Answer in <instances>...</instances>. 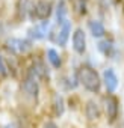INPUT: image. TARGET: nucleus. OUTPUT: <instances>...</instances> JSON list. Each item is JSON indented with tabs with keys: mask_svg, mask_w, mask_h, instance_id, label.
I'll return each instance as SVG.
<instances>
[{
	"mask_svg": "<svg viewBox=\"0 0 124 128\" xmlns=\"http://www.w3.org/2000/svg\"><path fill=\"white\" fill-rule=\"evenodd\" d=\"M23 92H24V95L26 96H29V98H36L38 96V83H36V80H35V77L33 76H27L26 77V80L23 82Z\"/></svg>",
	"mask_w": 124,
	"mask_h": 128,
	"instance_id": "nucleus-3",
	"label": "nucleus"
},
{
	"mask_svg": "<svg viewBox=\"0 0 124 128\" xmlns=\"http://www.w3.org/2000/svg\"><path fill=\"white\" fill-rule=\"evenodd\" d=\"M5 128H17V126H15V125H14V124H9V125H6V126H5Z\"/></svg>",
	"mask_w": 124,
	"mask_h": 128,
	"instance_id": "nucleus-19",
	"label": "nucleus"
},
{
	"mask_svg": "<svg viewBox=\"0 0 124 128\" xmlns=\"http://www.w3.org/2000/svg\"><path fill=\"white\" fill-rule=\"evenodd\" d=\"M65 15H67V6H65L64 0H60V2L57 3V21L62 23L65 20Z\"/></svg>",
	"mask_w": 124,
	"mask_h": 128,
	"instance_id": "nucleus-13",
	"label": "nucleus"
},
{
	"mask_svg": "<svg viewBox=\"0 0 124 128\" xmlns=\"http://www.w3.org/2000/svg\"><path fill=\"white\" fill-rule=\"evenodd\" d=\"M70 30H71V24L70 21L64 20L60 23V29H59V33H57V38H56V42L59 45H65L67 41H68V36H70Z\"/></svg>",
	"mask_w": 124,
	"mask_h": 128,
	"instance_id": "nucleus-8",
	"label": "nucleus"
},
{
	"mask_svg": "<svg viewBox=\"0 0 124 128\" xmlns=\"http://www.w3.org/2000/svg\"><path fill=\"white\" fill-rule=\"evenodd\" d=\"M54 113L57 116L64 113V100H62V96H59V95L54 96Z\"/></svg>",
	"mask_w": 124,
	"mask_h": 128,
	"instance_id": "nucleus-14",
	"label": "nucleus"
},
{
	"mask_svg": "<svg viewBox=\"0 0 124 128\" xmlns=\"http://www.w3.org/2000/svg\"><path fill=\"white\" fill-rule=\"evenodd\" d=\"M47 59L50 60V63H51L54 68H59V66H60V57H59V54L56 53V50L50 48V50L47 51Z\"/></svg>",
	"mask_w": 124,
	"mask_h": 128,
	"instance_id": "nucleus-11",
	"label": "nucleus"
},
{
	"mask_svg": "<svg viewBox=\"0 0 124 128\" xmlns=\"http://www.w3.org/2000/svg\"><path fill=\"white\" fill-rule=\"evenodd\" d=\"M74 5L79 14H85L86 12V0H74Z\"/></svg>",
	"mask_w": 124,
	"mask_h": 128,
	"instance_id": "nucleus-15",
	"label": "nucleus"
},
{
	"mask_svg": "<svg viewBox=\"0 0 124 128\" xmlns=\"http://www.w3.org/2000/svg\"><path fill=\"white\" fill-rule=\"evenodd\" d=\"M45 26H47V23H44L42 26H36L35 29H32V30H30V36H32V38H35V39H41V38H44Z\"/></svg>",
	"mask_w": 124,
	"mask_h": 128,
	"instance_id": "nucleus-12",
	"label": "nucleus"
},
{
	"mask_svg": "<svg viewBox=\"0 0 124 128\" xmlns=\"http://www.w3.org/2000/svg\"><path fill=\"white\" fill-rule=\"evenodd\" d=\"M89 30H91L92 36H95V38H100V36L104 35V26L100 21H95V20L89 23Z\"/></svg>",
	"mask_w": 124,
	"mask_h": 128,
	"instance_id": "nucleus-10",
	"label": "nucleus"
},
{
	"mask_svg": "<svg viewBox=\"0 0 124 128\" xmlns=\"http://www.w3.org/2000/svg\"><path fill=\"white\" fill-rule=\"evenodd\" d=\"M104 102H106V114H107L109 120L113 122L118 116V100L113 95H109V96H106Z\"/></svg>",
	"mask_w": 124,
	"mask_h": 128,
	"instance_id": "nucleus-5",
	"label": "nucleus"
},
{
	"mask_svg": "<svg viewBox=\"0 0 124 128\" xmlns=\"http://www.w3.org/2000/svg\"><path fill=\"white\" fill-rule=\"evenodd\" d=\"M42 128H59L54 122H47V124H44V126Z\"/></svg>",
	"mask_w": 124,
	"mask_h": 128,
	"instance_id": "nucleus-18",
	"label": "nucleus"
},
{
	"mask_svg": "<svg viewBox=\"0 0 124 128\" xmlns=\"http://www.w3.org/2000/svg\"><path fill=\"white\" fill-rule=\"evenodd\" d=\"M33 14L36 18L39 20H47L51 14V3L47 2V0H41V2H38L33 8Z\"/></svg>",
	"mask_w": 124,
	"mask_h": 128,
	"instance_id": "nucleus-4",
	"label": "nucleus"
},
{
	"mask_svg": "<svg viewBox=\"0 0 124 128\" xmlns=\"http://www.w3.org/2000/svg\"><path fill=\"white\" fill-rule=\"evenodd\" d=\"M6 47L12 51V53H17V54H26L29 50H30V44L27 41H23V39H9L6 42Z\"/></svg>",
	"mask_w": 124,
	"mask_h": 128,
	"instance_id": "nucleus-2",
	"label": "nucleus"
},
{
	"mask_svg": "<svg viewBox=\"0 0 124 128\" xmlns=\"http://www.w3.org/2000/svg\"><path fill=\"white\" fill-rule=\"evenodd\" d=\"M85 113H86V118L89 120H95L100 118V107L95 101H88L86 104V108H85Z\"/></svg>",
	"mask_w": 124,
	"mask_h": 128,
	"instance_id": "nucleus-9",
	"label": "nucleus"
},
{
	"mask_svg": "<svg viewBox=\"0 0 124 128\" xmlns=\"http://www.w3.org/2000/svg\"><path fill=\"white\" fill-rule=\"evenodd\" d=\"M103 77H104V84H106L107 92H110V94L115 92V89L118 88V77L113 72V70H106Z\"/></svg>",
	"mask_w": 124,
	"mask_h": 128,
	"instance_id": "nucleus-7",
	"label": "nucleus"
},
{
	"mask_svg": "<svg viewBox=\"0 0 124 128\" xmlns=\"http://www.w3.org/2000/svg\"><path fill=\"white\" fill-rule=\"evenodd\" d=\"M79 82L83 84V88L86 89V90H89V92H98L100 90V84H101V82H100V77H98V74L92 70V68H89V66H82L80 70H79Z\"/></svg>",
	"mask_w": 124,
	"mask_h": 128,
	"instance_id": "nucleus-1",
	"label": "nucleus"
},
{
	"mask_svg": "<svg viewBox=\"0 0 124 128\" xmlns=\"http://www.w3.org/2000/svg\"><path fill=\"white\" fill-rule=\"evenodd\" d=\"M8 74H9L8 65H6L5 59H3L2 56H0V76H2V77H8Z\"/></svg>",
	"mask_w": 124,
	"mask_h": 128,
	"instance_id": "nucleus-16",
	"label": "nucleus"
},
{
	"mask_svg": "<svg viewBox=\"0 0 124 128\" xmlns=\"http://www.w3.org/2000/svg\"><path fill=\"white\" fill-rule=\"evenodd\" d=\"M110 48H112V45H110V42H107V41L98 44V50H100L101 53H104V54H107V53L110 51Z\"/></svg>",
	"mask_w": 124,
	"mask_h": 128,
	"instance_id": "nucleus-17",
	"label": "nucleus"
},
{
	"mask_svg": "<svg viewBox=\"0 0 124 128\" xmlns=\"http://www.w3.org/2000/svg\"><path fill=\"white\" fill-rule=\"evenodd\" d=\"M73 48L79 54H82L86 48V38H85L83 30H80V29H77L73 35Z\"/></svg>",
	"mask_w": 124,
	"mask_h": 128,
	"instance_id": "nucleus-6",
	"label": "nucleus"
}]
</instances>
